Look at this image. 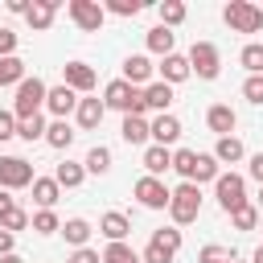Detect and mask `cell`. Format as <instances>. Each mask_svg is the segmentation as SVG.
<instances>
[{
	"label": "cell",
	"mask_w": 263,
	"mask_h": 263,
	"mask_svg": "<svg viewBox=\"0 0 263 263\" xmlns=\"http://www.w3.org/2000/svg\"><path fill=\"white\" fill-rule=\"evenodd\" d=\"M62 234H66V242H70L74 251H82L86 238H90V222H86V218H70V222L62 226Z\"/></svg>",
	"instance_id": "d4e9b609"
},
{
	"label": "cell",
	"mask_w": 263,
	"mask_h": 263,
	"mask_svg": "<svg viewBox=\"0 0 263 263\" xmlns=\"http://www.w3.org/2000/svg\"><path fill=\"white\" fill-rule=\"evenodd\" d=\"M45 132H49V127H45V119H41V115H33V119H21V123H16V136H21V140H29V144H33V140H45Z\"/></svg>",
	"instance_id": "1f68e13d"
},
{
	"label": "cell",
	"mask_w": 263,
	"mask_h": 263,
	"mask_svg": "<svg viewBox=\"0 0 263 263\" xmlns=\"http://www.w3.org/2000/svg\"><path fill=\"white\" fill-rule=\"evenodd\" d=\"M230 222H234L238 230H255V222H259V210H255V205L247 201L242 210H234V214H230Z\"/></svg>",
	"instance_id": "d590c367"
},
{
	"label": "cell",
	"mask_w": 263,
	"mask_h": 263,
	"mask_svg": "<svg viewBox=\"0 0 263 263\" xmlns=\"http://www.w3.org/2000/svg\"><path fill=\"white\" fill-rule=\"evenodd\" d=\"M70 16H74V25L82 29V33H99L103 29V4H95V0H70Z\"/></svg>",
	"instance_id": "30bf717a"
},
{
	"label": "cell",
	"mask_w": 263,
	"mask_h": 263,
	"mask_svg": "<svg viewBox=\"0 0 263 263\" xmlns=\"http://www.w3.org/2000/svg\"><path fill=\"white\" fill-rule=\"evenodd\" d=\"M177 251H181V230L177 226H160L152 238H148V247H144V263H173L177 259Z\"/></svg>",
	"instance_id": "5b68a950"
},
{
	"label": "cell",
	"mask_w": 263,
	"mask_h": 263,
	"mask_svg": "<svg viewBox=\"0 0 263 263\" xmlns=\"http://www.w3.org/2000/svg\"><path fill=\"white\" fill-rule=\"evenodd\" d=\"M119 136H123L127 144H144V140L152 136V123H144V115H123V123H119Z\"/></svg>",
	"instance_id": "ac0fdd59"
},
{
	"label": "cell",
	"mask_w": 263,
	"mask_h": 263,
	"mask_svg": "<svg viewBox=\"0 0 263 263\" xmlns=\"http://www.w3.org/2000/svg\"><path fill=\"white\" fill-rule=\"evenodd\" d=\"M12 136H16V115L12 111H0V144L12 140Z\"/></svg>",
	"instance_id": "7bdbcfd3"
},
{
	"label": "cell",
	"mask_w": 263,
	"mask_h": 263,
	"mask_svg": "<svg viewBox=\"0 0 263 263\" xmlns=\"http://www.w3.org/2000/svg\"><path fill=\"white\" fill-rule=\"evenodd\" d=\"M214 160H218V164H238V160H242V140H238V136H222V140L214 144Z\"/></svg>",
	"instance_id": "7402d4cb"
},
{
	"label": "cell",
	"mask_w": 263,
	"mask_h": 263,
	"mask_svg": "<svg viewBox=\"0 0 263 263\" xmlns=\"http://www.w3.org/2000/svg\"><path fill=\"white\" fill-rule=\"evenodd\" d=\"M53 12H58V0H33L29 4V25L33 29H49L53 25Z\"/></svg>",
	"instance_id": "cb8c5ba5"
},
{
	"label": "cell",
	"mask_w": 263,
	"mask_h": 263,
	"mask_svg": "<svg viewBox=\"0 0 263 263\" xmlns=\"http://www.w3.org/2000/svg\"><path fill=\"white\" fill-rule=\"evenodd\" d=\"M66 263H103V255H99V251H90V247H82V251H74Z\"/></svg>",
	"instance_id": "ee69618b"
},
{
	"label": "cell",
	"mask_w": 263,
	"mask_h": 263,
	"mask_svg": "<svg viewBox=\"0 0 263 263\" xmlns=\"http://www.w3.org/2000/svg\"><path fill=\"white\" fill-rule=\"evenodd\" d=\"M0 226H4L8 234H16V230H25V226H29V214H25L21 205H12V210H8L4 218H0Z\"/></svg>",
	"instance_id": "8d00e7d4"
},
{
	"label": "cell",
	"mask_w": 263,
	"mask_h": 263,
	"mask_svg": "<svg viewBox=\"0 0 263 263\" xmlns=\"http://www.w3.org/2000/svg\"><path fill=\"white\" fill-rule=\"evenodd\" d=\"M238 62L251 70V74H263V45L259 41H251V45H242V53H238Z\"/></svg>",
	"instance_id": "e575fe53"
},
{
	"label": "cell",
	"mask_w": 263,
	"mask_h": 263,
	"mask_svg": "<svg viewBox=\"0 0 263 263\" xmlns=\"http://www.w3.org/2000/svg\"><path fill=\"white\" fill-rule=\"evenodd\" d=\"M242 95H247L251 103H263V74H251V78L242 82Z\"/></svg>",
	"instance_id": "60d3db41"
},
{
	"label": "cell",
	"mask_w": 263,
	"mask_h": 263,
	"mask_svg": "<svg viewBox=\"0 0 263 263\" xmlns=\"http://www.w3.org/2000/svg\"><path fill=\"white\" fill-rule=\"evenodd\" d=\"M45 95H49V86L33 74V78H25L21 86H16V103H12V115H16V123L21 119H33V115H41V107H45Z\"/></svg>",
	"instance_id": "7a4b0ae2"
},
{
	"label": "cell",
	"mask_w": 263,
	"mask_h": 263,
	"mask_svg": "<svg viewBox=\"0 0 263 263\" xmlns=\"http://www.w3.org/2000/svg\"><path fill=\"white\" fill-rule=\"evenodd\" d=\"M99 230H103L111 242H123V238H127V230H132V222H127V214L111 210V214H103V218H99Z\"/></svg>",
	"instance_id": "2e32d148"
},
{
	"label": "cell",
	"mask_w": 263,
	"mask_h": 263,
	"mask_svg": "<svg viewBox=\"0 0 263 263\" xmlns=\"http://www.w3.org/2000/svg\"><path fill=\"white\" fill-rule=\"evenodd\" d=\"M214 193H218V205H222L226 214H234V210L247 205V181H242L238 173H218Z\"/></svg>",
	"instance_id": "8992f818"
},
{
	"label": "cell",
	"mask_w": 263,
	"mask_h": 263,
	"mask_svg": "<svg viewBox=\"0 0 263 263\" xmlns=\"http://www.w3.org/2000/svg\"><path fill=\"white\" fill-rule=\"evenodd\" d=\"M103 263H144L127 242H107V251H103Z\"/></svg>",
	"instance_id": "4dcf8cb0"
},
{
	"label": "cell",
	"mask_w": 263,
	"mask_h": 263,
	"mask_svg": "<svg viewBox=\"0 0 263 263\" xmlns=\"http://www.w3.org/2000/svg\"><path fill=\"white\" fill-rule=\"evenodd\" d=\"M0 263H25L21 255H0Z\"/></svg>",
	"instance_id": "681fc988"
},
{
	"label": "cell",
	"mask_w": 263,
	"mask_h": 263,
	"mask_svg": "<svg viewBox=\"0 0 263 263\" xmlns=\"http://www.w3.org/2000/svg\"><path fill=\"white\" fill-rule=\"evenodd\" d=\"M33 164L21 160V156H0V189H25L33 185Z\"/></svg>",
	"instance_id": "9c48e42d"
},
{
	"label": "cell",
	"mask_w": 263,
	"mask_h": 263,
	"mask_svg": "<svg viewBox=\"0 0 263 263\" xmlns=\"http://www.w3.org/2000/svg\"><path fill=\"white\" fill-rule=\"evenodd\" d=\"M160 74H164V82L173 86V82H185L193 70H189V58H181V53H168V58L160 62Z\"/></svg>",
	"instance_id": "ffe728a7"
},
{
	"label": "cell",
	"mask_w": 263,
	"mask_h": 263,
	"mask_svg": "<svg viewBox=\"0 0 263 263\" xmlns=\"http://www.w3.org/2000/svg\"><path fill=\"white\" fill-rule=\"evenodd\" d=\"M78 103H82L78 90H70L66 82H62V86H49V95H45V107H49L58 119H66L70 111H78Z\"/></svg>",
	"instance_id": "7c38bea8"
},
{
	"label": "cell",
	"mask_w": 263,
	"mask_h": 263,
	"mask_svg": "<svg viewBox=\"0 0 263 263\" xmlns=\"http://www.w3.org/2000/svg\"><path fill=\"white\" fill-rule=\"evenodd\" d=\"M173 41H177V33L173 29H164V25H156V29H148V49L152 53H173Z\"/></svg>",
	"instance_id": "4316f807"
},
{
	"label": "cell",
	"mask_w": 263,
	"mask_h": 263,
	"mask_svg": "<svg viewBox=\"0 0 263 263\" xmlns=\"http://www.w3.org/2000/svg\"><path fill=\"white\" fill-rule=\"evenodd\" d=\"M205 123H210V132H218V140H222V136H230V132H234L238 115H234L226 103H214V107L205 111Z\"/></svg>",
	"instance_id": "4fadbf2b"
},
{
	"label": "cell",
	"mask_w": 263,
	"mask_h": 263,
	"mask_svg": "<svg viewBox=\"0 0 263 263\" xmlns=\"http://www.w3.org/2000/svg\"><path fill=\"white\" fill-rule=\"evenodd\" d=\"M0 58H16V33L0 29Z\"/></svg>",
	"instance_id": "b9f144b4"
},
{
	"label": "cell",
	"mask_w": 263,
	"mask_h": 263,
	"mask_svg": "<svg viewBox=\"0 0 263 263\" xmlns=\"http://www.w3.org/2000/svg\"><path fill=\"white\" fill-rule=\"evenodd\" d=\"M45 144H49V148H70V144H74V127H70L66 119H53L49 132H45Z\"/></svg>",
	"instance_id": "83f0119b"
},
{
	"label": "cell",
	"mask_w": 263,
	"mask_h": 263,
	"mask_svg": "<svg viewBox=\"0 0 263 263\" xmlns=\"http://www.w3.org/2000/svg\"><path fill=\"white\" fill-rule=\"evenodd\" d=\"M0 255H12V234L0 226Z\"/></svg>",
	"instance_id": "bcb514c9"
},
{
	"label": "cell",
	"mask_w": 263,
	"mask_h": 263,
	"mask_svg": "<svg viewBox=\"0 0 263 263\" xmlns=\"http://www.w3.org/2000/svg\"><path fill=\"white\" fill-rule=\"evenodd\" d=\"M173 168H177L185 181H193V173H197V152H193V148H177V152H173Z\"/></svg>",
	"instance_id": "f546056e"
},
{
	"label": "cell",
	"mask_w": 263,
	"mask_h": 263,
	"mask_svg": "<svg viewBox=\"0 0 263 263\" xmlns=\"http://www.w3.org/2000/svg\"><path fill=\"white\" fill-rule=\"evenodd\" d=\"M58 193H62V185H58L53 177H37V181H33V201H37L41 210H53Z\"/></svg>",
	"instance_id": "603a6c76"
},
{
	"label": "cell",
	"mask_w": 263,
	"mask_h": 263,
	"mask_svg": "<svg viewBox=\"0 0 263 263\" xmlns=\"http://www.w3.org/2000/svg\"><path fill=\"white\" fill-rule=\"evenodd\" d=\"M82 177H86V164H58V173H53V181L62 185V189H74V185H82Z\"/></svg>",
	"instance_id": "f1b7e54d"
},
{
	"label": "cell",
	"mask_w": 263,
	"mask_h": 263,
	"mask_svg": "<svg viewBox=\"0 0 263 263\" xmlns=\"http://www.w3.org/2000/svg\"><path fill=\"white\" fill-rule=\"evenodd\" d=\"M197 263H234V251H226V247H201Z\"/></svg>",
	"instance_id": "f35d334b"
},
{
	"label": "cell",
	"mask_w": 263,
	"mask_h": 263,
	"mask_svg": "<svg viewBox=\"0 0 263 263\" xmlns=\"http://www.w3.org/2000/svg\"><path fill=\"white\" fill-rule=\"evenodd\" d=\"M177 136H181V119H177V115H156V119H152V140H156L160 148L177 144Z\"/></svg>",
	"instance_id": "5bb4252c"
},
{
	"label": "cell",
	"mask_w": 263,
	"mask_h": 263,
	"mask_svg": "<svg viewBox=\"0 0 263 263\" xmlns=\"http://www.w3.org/2000/svg\"><path fill=\"white\" fill-rule=\"evenodd\" d=\"M107 8H111L115 16H136L144 4H140V0H107Z\"/></svg>",
	"instance_id": "ab89813d"
},
{
	"label": "cell",
	"mask_w": 263,
	"mask_h": 263,
	"mask_svg": "<svg viewBox=\"0 0 263 263\" xmlns=\"http://www.w3.org/2000/svg\"><path fill=\"white\" fill-rule=\"evenodd\" d=\"M144 168H148V177H160L164 168H173V152L160 148V144H148L144 148Z\"/></svg>",
	"instance_id": "d6986e66"
},
{
	"label": "cell",
	"mask_w": 263,
	"mask_h": 263,
	"mask_svg": "<svg viewBox=\"0 0 263 263\" xmlns=\"http://www.w3.org/2000/svg\"><path fill=\"white\" fill-rule=\"evenodd\" d=\"M33 230L37 234H53V230H62V222H58L53 210H41V214H33Z\"/></svg>",
	"instance_id": "74e56055"
},
{
	"label": "cell",
	"mask_w": 263,
	"mask_h": 263,
	"mask_svg": "<svg viewBox=\"0 0 263 263\" xmlns=\"http://www.w3.org/2000/svg\"><path fill=\"white\" fill-rule=\"evenodd\" d=\"M168 214H173V222H177V226H189V222H197V214H201V189H197L193 181H181V185L173 189Z\"/></svg>",
	"instance_id": "3957f363"
},
{
	"label": "cell",
	"mask_w": 263,
	"mask_h": 263,
	"mask_svg": "<svg viewBox=\"0 0 263 263\" xmlns=\"http://www.w3.org/2000/svg\"><path fill=\"white\" fill-rule=\"evenodd\" d=\"M148 78H152V62H148L144 53H132V58H123V82L140 86V82H148Z\"/></svg>",
	"instance_id": "9a60e30c"
},
{
	"label": "cell",
	"mask_w": 263,
	"mask_h": 263,
	"mask_svg": "<svg viewBox=\"0 0 263 263\" xmlns=\"http://www.w3.org/2000/svg\"><path fill=\"white\" fill-rule=\"evenodd\" d=\"M189 70H193L197 78H218V70H222L218 45H214V41H193V49H189Z\"/></svg>",
	"instance_id": "52a82bcc"
},
{
	"label": "cell",
	"mask_w": 263,
	"mask_h": 263,
	"mask_svg": "<svg viewBox=\"0 0 263 263\" xmlns=\"http://www.w3.org/2000/svg\"><path fill=\"white\" fill-rule=\"evenodd\" d=\"M103 115H107V103H103V99H82V103H78V123H82L86 132L99 127Z\"/></svg>",
	"instance_id": "44dd1931"
},
{
	"label": "cell",
	"mask_w": 263,
	"mask_h": 263,
	"mask_svg": "<svg viewBox=\"0 0 263 263\" xmlns=\"http://www.w3.org/2000/svg\"><path fill=\"white\" fill-rule=\"evenodd\" d=\"M8 12H25L29 16V0H8Z\"/></svg>",
	"instance_id": "c3c4849f"
},
{
	"label": "cell",
	"mask_w": 263,
	"mask_h": 263,
	"mask_svg": "<svg viewBox=\"0 0 263 263\" xmlns=\"http://www.w3.org/2000/svg\"><path fill=\"white\" fill-rule=\"evenodd\" d=\"M29 74H25V62L21 58H0V86H21Z\"/></svg>",
	"instance_id": "484cf974"
},
{
	"label": "cell",
	"mask_w": 263,
	"mask_h": 263,
	"mask_svg": "<svg viewBox=\"0 0 263 263\" xmlns=\"http://www.w3.org/2000/svg\"><path fill=\"white\" fill-rule=\"evenodd\" d=\"M222 21L230 25V33H259L263 29V8L251 0H230L222 8Z\"/></svg>",
	"instance_id": "277c9868"
},
{
	"label": "cell",
	"mask_w": 263,
	"mask_h": 263,
	"mask_svg": "<svg viewBox=\"0 0 263 263\" xmlns=\"http://www.w3.org/2000/svg\"><path fill=\"white\" fill-rule=\"evenodd\" d=\"M181 21H185V4H181V0H160V25L173 29V25H181Z\"/></svg>",
	"instance_id": "d6a6232c"
},
{
	"label": "cell",
	"mask_w": 263,
	"mask_h": 263,
	"mask_svg": "<svg viewBox=\"0 0 263 263\" xmlns=\"http://www.w3.org/2000/svg\"><path fill=\"white\" fill-rule=\"evenodd\" d=\"M132 193H136V197H140V205H148V210H164V205L173 201V189H168L160 177H148V173L132 185Z\"/></svg>",
	"instance_id": "ba28073f"
},
{
	"label": "cell",
	"mask_w": 263,
	"mask_h": 263,
	"mask_svg": "<svg viewBox=\"0 0 263 263\" xmlns=\"http://www.w3.org/2000/svg\"><path fill=\"white\" fill-rule=\"evenodd\" d=\"M12 205H16V201H12V193H8V189H0V218H4Z\"/></svg>",
	"instance_id": "7dc6e473"
},
{
	"label": "cell",
	"mask_w": 263,
	"mask_h": 263,
	"mask_svg": "<svg viewBox=\"0 0 263 263\" xmlns=\"http://www.w3.org/2000/svg\"><path fill=\"white\" fill-rule=\"evenodd\" d=\"M259 205H263V189H259Z\"/></svg>",
	"instance_id": "816d5d0a"
},
{
	"label": "cell",
	"mask_w": 263,
	"mask_h": 263,
	"mask_svg": "<svg viewBox=\"0 0 263 263\" xmlns=\"http://www.w3.org/2000/svg\"><path fill=\"white\" fill-rule=\"evenodd\" d=\"M251 177L263 185V152H255V156H251Z\"/></svg>",
	"instance_id": "f6af8a7d"
},
{
	"label": "cell",
	"mask_w": 263,
	"mask_h": 263,
	"mask_svg": "<svg viewBox=\"0 0 263 263\" xmlns=\"http://www.w3.org/2000/svg\"><path fill=\"white\" fill-rule=\"evenodd\" d=\"M251 263H263V247H259V251H255V255H251Z\"/></svg>",
	"instance_id": "f907efd6"
},
{
	"label": "cell",
	"mask_w": 263,
	"mask_h": 263,
	"mask_svg": "<svg viewBox=\"0 0 263 263\" xmlns=\"http://www.w3.org/2000/svg\"><path fill=\"white\" fill-rule=\"evenodd\" d=\"M62 82H66L70 90L86 95V90H95V70H90L86 62H66V66H62Z\"/></svg>",
	"instance_id": "8fae6325"
},
{
	"label": "cell",
	"mask_w": 263,
	"mask_h": 263,
	"mask_svg": "<svg viewBox=\"0 0 263 263\" xmlns=\"http://www.w3.org/2000/svg\"><path fill=\"white\" fill-rule=\"evenodd\" d=\"M103 103H107V107H115V111H123V115H144V111H148V103H144V90H140V86H132V82H123V78L107 82V90H103Z\"/></svg>",
	"instance_id": "6da1fadb"
},
{
	"label": "cell",
	"mask_w": 263,
	"mask_h": 263,
	"mask_svg": "<svg viewBox=\"0 0 263 263\" xmlns=\"http://www.w3.org/2000/svg\"><path fill=\"white\" fill-rule=\"evenodd\" d=\"M107 168H111V148H103V144L90 148V152H86V173H99V177H103Z\"/></svg>",
	"instance_id": "836d02e7"
},
{
	"label": "cell",
	"mask_w": 263,
	"mask_h": 263,
	"mask_svg": "<svg viewBox=\"0 0 263 263\" xmlns=\"http://www.w3.org/2000/svg\"><path fill=\"white\" fill-rule=\"evenodd\" d=\"M144 103H148L152 111L168 115V103H173V86H168V82H148V86H144Z\"/></svg>",
	"instance_id": "e0dca14e"
}]
</instances>
